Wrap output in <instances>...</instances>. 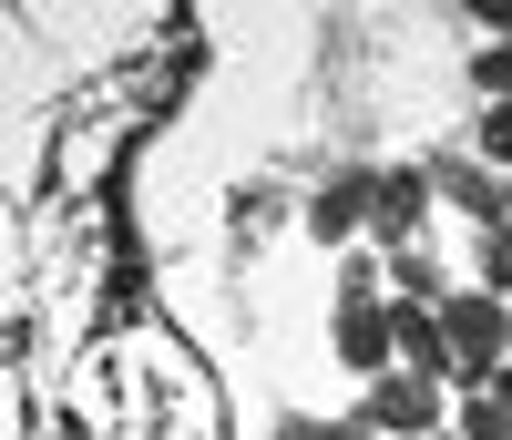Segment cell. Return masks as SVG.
Listing matches in <instances>:
<instances>
[{
    "label": "cell",
    "mask_w": 512,
    "mask_h": 440,
    "mask_svg": "<svg viewBox=\"0 0 512 440\" xmlns=\"http://www.w3.org/2000/svg\"><path fill=\"white\" fill-rule=\"evenodd\" d=\"M441 328H451V359H461V400L512 369V307H502V297L451 287V297H441Z\"/></svg>",
    "instance_id": "obj_1"
},
{
    "label": "cell",
    "mask_w": 512,
    "mask_h": 440,
    "mask_svg": "<svg viewBox=\"0 0 512 440\" xmlns=\"http://www.w3.org/2000/svg\"><path fill=\"white\" fill-rule=\"evenodd\" d=\"M359 440H441V420H451V389H431V379H410V369H390V379H369L359 389Z\"/></svg>",
    "instance_id": "obj_2"
},
{
    "label": "cell",
    "mask_w": 512,
    "mask_h": 440,
    "mask_svg": "<svg viewBox=\"0 0 512 440\" xmlns=\"http://www.w3.org/2000/svg\"><path fill=\"white\" fill-rule=\"evenodd\" d=\"M431 195L472 215V236L512 226V174H492V164H482L472 144H441V154H431Z\"/></svg>",
    "instance_id": "obj_3"
},
{
    "label": "cell",
    "mask_w": 512,
    "mask_h": 440,
    "mask_svg": "<svg viewBox=\"0 0 512 440\" xmlns=\"http://www.w3.org/2000/svg\"><path fill=\"white\" fill-rule=\"evenodd\" d=\"M338 359L359 369V389L390 379L400 369V307L390 297H338Z\"/></svg>",
    "instance_id": "obj_4"
},
{
    "label": "cell",
    "mask_w": 512,
    "mask_h": 440,
    "mask_svg": "<svg viewBox=\"0 0 512 440\" xmlns=\"http://www.w3.org/2000/svg\"><path fill=\"white\" fill-rule=\"evenodd\" d=\"M431 164H390L379 174V205H369V236H379V256L390 246H420V226H431Z\"/></svg>",
    "instance_id": "obj_5"
},
{
    "label": "cell",
    "mask_w": 512,
    "mask_h": 440,
    "mask_svg": "<svg viewBox=\"0 0 512 440\" xmlns=\"http://www.w3.org/2000/svg\"><path fill=\"white\" fill-rule=\"evenodd\" d=\"M369 205H379V174H328V185L308 195V236H328V246H338V236H359V226H369Z\"/></svg>",
    "instance_id": "obj_6"
},
{
    "label": "cell",
    "mask_w": 512,
    "mask_h": 440,
    "mask_svg": "<svg viewBox=\"0 0 512 440\" xmlns=\"http://www.w3.org/2000/svg\"><path fill=\"white\" fill-rule=\"evenodd\" d=\"M441 267H431V246H390V307H441Z\"/></svg>",
    "instance_id": "obj_7"
},
{
    "label": "cell",
    "mask_w": 512,
    "mask_h": 440,
    "mask_svg": "<svg viewBox=\"0 0 512 440\" xmlns=\"http://www.w3.org/2000/svg\"><path fill=\"white\" fill-rule=\"evenodd\" d=\"M451 440H512V400H502V389H472V400H451Z\"/></svg>",
    "instance_id": "obj_8"
},
{
    "label": "cell",
    "mask_w": 512,
    "mask_h": 440,
    "mask_svg": "<svg viewBox=\"0 0 512 440\" xmlns=\"http://www.w3.org/2000/svg\"><path fill=\"white\" fill-rule=\"evenodd\" d=\"M472 287L512 307V226H492V236H472Z\"/></svg>",
    "instance_id": "obj_9"
},
{
    "label": "cell",
    "mask_w": 512,
    "mask_h": 440,
    "mask_svg": "<svg viewBox=\"0 0 512 440\" xmlns=\"http://www.w3.org/2000/svg\"><path fill=\"white\" fill-rule=\"evenodd\" d=\"M472 154H482L492 174H512V103H482V123H472Z\"/></svg>",
    "instance_id": "obj_10"
},
{
    "label": "cell",
    "mask_w": 512,
    "mask_h": 440,
    "mask_svg": "<svg viewBox=\"0 0 512 440\" xmlns=\"http://www.w3.org/2000/svg\"><path fill=\"white\" fill-rule=\"evenodd\" d=\"M472 93L482 103H512V41H482V52H472Z\"/></svg>",
    "instance_id": "obj_11"
},
{
    "label": "cell",
    "mask_w": 512,
    "mask_h": 440,
    "mask_svg": "<svg viewBox=\"0 0 512 440\" xmlns=\"http://www.w3.org/2000/svg\"><path fill=\"white\" fill-rule=\"evenodd\" d=\"M277 440H359V420H277Z\"/></svg>",
    "instance_id": "obj_12"
},
{
    "label": "cell",
    "mask_w": 512,
    "mask_h": 440,
    "mask_svg": "<svg viewBox=\"0 0 512 440\" xmlns=\"http://www.w3.org/2000/svg\"><path fill=\"white\" fill-rule=\"evenodd\" d=\"M492 389H502V400H512V369H502V379H492Z\"/></svg>",
    "instance_id": "obj_13"
}]
</instances>
